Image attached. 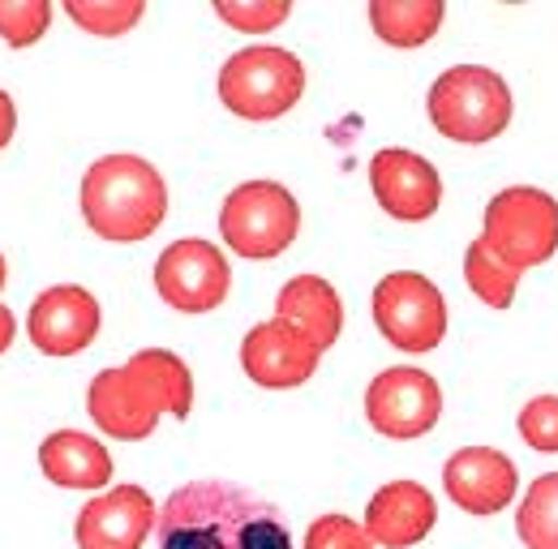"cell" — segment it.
<instances>
[{"label": "cell", "mask_w": 558, "mask_h": 549, "mask_svg": "<svg viewBox=\"0 0 558 549\" xmlns=\"http://www.w3.org/2000/svg\"><path fill=\"white\" fill-rule=\"evenodd\" d=\"M159 549H292L283 515L232 480H190L168 493L155 524Z\"/></svg>", "instance_id": "6da1fadb"}, {"label": "cell", "mask_w": 558, "mask_h": 549, "mask_svg": "<svg viewBox=\"0 0 558 549\" xmlns=\"http://www.w3.org/2000/svg\"><path fill=\"white\" fill-rule=\"evenodd\" d=\"M194 408V378L190 365L168 347H142L121 369L95 374L86 391L90 420L121 442H142L155 434L159 416L185 420Z\"/></svg>", "instance_id": "7a4b0ae2"}, {"label": "cell", "mask_w": 558, "mask_h": 549, "mask_svg": "<svg viewBox=\"0 0 558 549\" xmlns=\"http://www.w3.org/2000/svg\"><path fill=\"white\" fill-rule=\"evenodd\" d=\"M168 215V185L142 155H104L82 176V219L99 241H146Z\"/></svg>", "instance_id": "3957f363"}, {"label": "cell", "mask_w": 558, "mask_h": 549, "mask_svg": "<svg viewBox=\"0 0 558 549\" xmlns=\"http://www.w3.org/2000/svg\"><path fill=\"white\" fill-rule=\"evenodd\" d=\"M429 121L447 142L482 146L511 125V90L486 65H456L429 86Z\"/></svg>", "instance_id": "277c9868"}, {"label": "cell", "mask_w": 558, "mask_h": 549, "mask_svg": "<svg viewBox=\"0 0 558 549\" xmlns=\"http://www.w3.org/2000/svg\"><path fill=\"white\" fill-rule=\"evenodd\" d=\"M305 95V65L288 48L254 44L232 52L219 69V99L241 121H276Z\"/></svg>", "instance_id": "5b68a950"}, {"label": "cell", "mask_w": 558, "mask_h": 549, "mask_svg": "<svg viewBox=\"0 0 558 549\" xmlns=\"http://www.w3.org/2000/svg\"><path fill=\"white\" fill-rule=\"evenodd\" d=\"M219 232L232 254L267 263L296 241L301 206L279 181H245L219 206Z\"/></svg>", "instance_id": "8992f818"}, {"label": "cell", "mask_w": 558, "mask_h": 549, "mask_svg": "<svg viewBox=\"0 0 558 549\" xmlns=\"http://www.w3.org/2000/svg\"><path fill=\"white\" fill-rule=\"evenodd\" d=\"M489 249L511 263L515 271H533L550 263L558 249V198L533 185H511L494 194L486 206V232Z\"/></svg>", "instance_id": "52a82bcc"}, {"label": "cell", "mask_w": 558, "mask_h": 549, "mask_svg": "<svg viewBox=\"0 0 558 549\" xmlns=\"http://www.w3.org/2000/svg\"><path fill=\"white\" fill-rule=\"evenodd\" d=\"M374 322L400 352H434L447 335V301L434 279L396 271L374 288Z\"/></svg>", "instance_id": "ba28073f"}, {"label": "cell", "mask_w": 558, "mask_h": 549, "mask_svg": "<svg viewBox=\"0 0 558 549\" xmlns=\"http://www.w3.org/2000/svg\"><path fill=\"white\" fill-rule=\"evenodd\" d=\"M228 288H232L228 258L203 236L172 241L155 263V292L177 314H210V309H219Z\"/></svg>", "instance_id": "9c48e42d"}, {"label": "cell", "mask_w": 558, "mask_h": 549, "mask_svg": "<svg viewBox=\"0 0 558 549\" xmlns=\"http://www.w3.org/2000/svg\"><path fill=\"white\" fill-rule=\"evenodd\" d=\"M365 416L383 438L409 442V438H421V434H429L438 425L442 391H438L434 374H425L417 365H396V369H383L369 382Z\"/></svg>", "instance_id": "30bf717a"}, {"label": "cell", "mask_w": 558, "mask_h": 549, "mask_svg": "<svg viewBox=\"0 0 558 549\" xmlns=\"http://www.w3.org/2000/svg\"><path fill=\"white\" fill-rule=\"evenodd\" d=\"M159 524V507L142 485H112L77 511V549H142L146 533Z\"/></svg>", "instance_id": "8fae6325"}, {"label": "cell", "mask_w": 558, "mask_h": 549, "mask_svg": "<svg viewBox=\"0 0 558 549\" xmlns=\"http://www.w3.org/2000/svg\"><path fill=\"white\" fill-rule=\"evenodd\" d=\"M99 301L77 288V283H57L48 292L35 296L31 305V318H26V331L31 343L44 352V356H77L86 352L95 335H99Z\"/></svg>", "instance_id": "7c38bea8"}, {"label": "cell", "mask_w": 558, "mask_h": 549, "mask_svg": "<svg viewBox=\"0 0 558 549\" xmlns=\"http://www.w3.org/2000/svg\"><path fill=\"white\" fill-rule=\"evenodd\" d=\"M369 190L378 206L400 223H421L442 203V181L434 163L404 146H387L369 159Z\"/></svg>", "instance_id": "4fadbf2b"}, {"label": "cell", "mask_w": 558, "mask_h": 549, "mask_svg": "<svg viewBox=\"0 0 558 549\" xmlns=\"http://www.w3.org/2000/svg\"><path fill=\"white\" fill-rule=\"evenodd\" d=\"M323 352L305 340L296 327L267 318L258 322L245 340H241V365L250 374V382L267 387V391H288V387H301L314 378Z\"/></svg>", "instance_id": "5bb4252c"}, {"label": "cell", "mask_w": 558, "mask_h": 549, "mask_svg": "<svg viewBox=\"0 0 558 549\" xmlns=\"http://www.w3.org/2000/svg\"><path fill=\"white\" fill-rule=\"evenodd\" d=\"M442 489L469 515H498L511 507L520 489V473L494 447H464L442 464Z\"/></svg>", "instance_id": "9a60e30c"}, {"label": "cell", "mask_w": 558, "mask_h": 549, "mask_svg": "<svg viewBox=\"0 0 558 549\" xmlns=\"http://www.w3.org/2000/svg\"><path fill=\"white\" fill-rule=\"evenodd\" d=\"M438 524V502L417 480H387L365 507V533L374 546L409 549Z\"/></svg>", "instance_id": "2e32d148"}, {"label": "cell", "mask_w": 558, "mask_h": 549, "mask_svg": "<svg viewBox=\"0 0 558 549\" xmlns=\"http://www.w3.org/2000/svg\"><path fill=\"white\" fill-rule=\"evenodd\" d=\"M276 318L296 327L318 352H327L344 331V301L323 274H296L279 288Z\"/></svg>", "instance_id": "e0dca14e"}, {"label": "cell", "mask_w": 558, "mask_h": 549, "mask_svg": "<svg viewBox=\"0 0 558 549\" xmlns=\"http://www.w3.org/2000/svg\"><path fill=\"white\" fill-rule=\"evenodd\" d=\"M39 468L61 489H104V485H112L108 447L90 434H77V429H57V434L44 438Z\"/></svg>", "instance_id": "ac0fdd59"}, {"label": "cell", "mask_w": 558, "mask_h": 549, "mask_svg": "<svg viewBox=\"0 0 558 549\" xmlns=\"http://www.w3.org/2000/svg\"><path fill=\"white\" fill-rule=\"evenodd\" d=\"M447 17L442 0H369V26L391 48H421Z\"/></svg>", "instance_id": "d6986e66"}, {"label": "cell", "mask_w": 558, "mask_h": 549, "mask_svg": "<svg viewBox=\"0 0 558 549\" xmlns=\"http://www.w3.org/2000/svg\"><path fill=\"white\" fill-rule=\"evenodd\" d=\"M464 279L473 288V296L489 305V309H511L515 301V288H520V271L511 263H502L494 249H489L486 236H477L464 254Z\"/></svg>", "instance_id": "ffe728a7"}, {"label": "cell", "mask_w": 558, "mask_h": 549, "mask_svg": "<svg viewBox=\"0 0 558 549\" xmlns=\"http://www.w3.org/2000/svg\"><path fill=\"white\" fill-rule=\"evenodd\" d=\"M515 533L524 549H558V473H542L529 485L515 515Z\"/></svg>", "instance_id": "44dd1931"}, {"label": "cell", "mask_w": 558, "mask_h": 549, "mask_svg": "<svg viewBox=\"0 0 558 549\" xmlns=\"http://www.w3.org/2000/svg\"><path fill=\"white\" fill-rule=\"evenodd\" d=\"M65 13L82 30L99 35V39H117L138 26L146 4L142 0H65Z\"/></svg>", "instance_id": "7402d4cb"}, {"label": "cell", "mask_w": 558, "mask_h": 549, "mask_svg": "<svg viewBox=\"0 0 558 549\" xmlns=\"http://www.w3.org/2000/svg\"><path fill=\"white\" fill-rule=\"evenodd\" d=\"M48 22H52V4L48 0H0V39L9 48L39 44Z\"/></svg>", "instance_id": "603a6c76"}, {"label": "cell", "mask_w": 558, "mask_h": 549, "mask_svg": "<svg viewBox=\"0 0 558 549\" xmlns=\"http://www.w3.org/2000/svg\"><path fill=\"white\" fill-rule=\"evenodd\" d=\"M288 13H292L288 0H215V17L241 35H267L288 22Z\"/></svg>", "instance_id": "cb8c5ba5"}, {"label": "cell", "mask_w": 558, "mask_h": 549, "mask_svg": "<svg viewBox=\"0 0 558 549\" xmlns=\"http://www.w3.org/2000/svg\"><path fill=\"white\" fill-rule=\"evenodd\" d=\"M520 438L542 451V455H555L558 451V395H537L520 408V420H515Z\"/></svg>", "instance_id": "d4e9b609"}, {"label": "cell", "mask_w": 558, "mask_h": 549, "mask_svg": "<svg viewBox=\"0 0 558 549\" xmlns=\"http://www.w3.org/2000/svg\"><path fill=\"white\" fill-rule=\"evenodd\" d=\"M305 549H374V541L352 515H318L305 533Z\"/></svg>", "instance_id": "484cf974"}, {"label": "cell", "mask_w": 558, "mask_h": 549, "mask_svg": "<svg viewBox=\"0 0 558 549\" xmlns=\"http://www.w3.org/2000/svg\"><path fill=\"white\" fill-rule=\"evenodd\" d=\"M17 130V108H13V99L0 90V150L9 146V137Z\"/></svg>", "instance_id": "4316f807"}, {"label": "cell", "mask_w": 558, "mask_h": 549, "mask_svg": "<svg viewBox=\"0 0 558 549\" xmlns=\"http://www.w3.org/2000/svg\"><path fill=\"white\" fill-rule=\"evenodd\" d=\"M13 331H17V327H13V314L0 305V352H9V343H13Z\"/></svg>", "instance_id": "83f0119b"}, {"label": "cell", "mask_w": 558, "mask_h": 549, "mask_svg": "<svg viewBox=\"0 0 558 549\" xmlns=\"http://www.w3.org/2000/svg\"><path fill=\"white\" fill-rule=\"evenodd\" d=\"M0 292H4V254H0Z\"/></svg>", "instance_id": "f1b7e54d"}]
</instances>
